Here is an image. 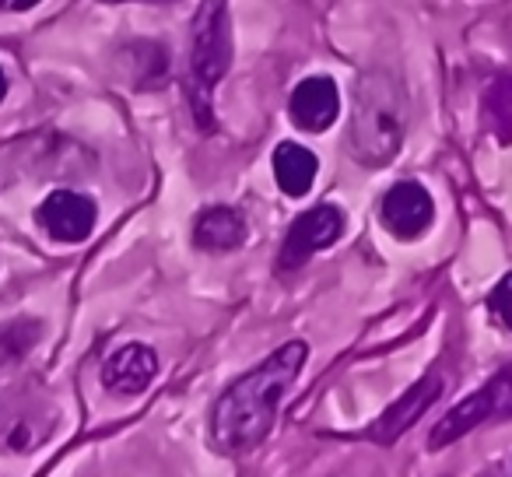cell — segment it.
I'll use <instances>...</instances> for the list:
<instances>
[{"label":"cell","mask_w":512,"mask_h":477,"mask_svg":"<svg viewBox=\"0 0 512 477\" xmlns=\"http://www.w3.org/2000/svg\"><path fill=\"white\" fill-rule=\"evenodd\" d=\"M306 365V344L288 341L278 348L264 365H256L253 372L228 386L225 397L214 404L211 414V435L218 449L225 453H246L256 442L271 432L274 418H278V404L295 383V376Z\"/></svg>","instance_id":"obj_1"},{"label":"cell","mask_w":512,"mask_h":477,"mask_svg":"<svg viewBox=\"0 0 512 477\" xmlns=\"http://www.w3.org/2000/svg\"><path fill=\"white\" fill-rule=\"evenodd\" d=\"M407 134V92L386 71H372L362 78L351 123V148L358 162L386 165L400 151Z\"/></svg>","instance_id":"obj_2"},{"label":"cell","mask_w":512,"mask_h":477,"mask_svg":"<svg viewBox=\"0 0 512 477\" xmlns=\"http://www.w3.org/2000/svg\"><path fill=\"white\" fill-rule=\"evenodd\" d=\"M232 67V22L225 0H204L193 22V88L211 95V88Z\"/></svg>","instance_id":"obj_3"},{"label":"cell","mask_w":512,"mask_h":477,"mask_svg":"<svg viewBox=\"0 0 512 477\" xmlns=\"http://www.w3.org/2000/svg\"><path fill=\"white\" fill-rule=\"evenodd\" d=\"M502 418H512V365L498 372L488 386L470 393L460 407H453V411L435 425L428 446L442 449V446H449V442L460 439V435H467L470 428L488 425V421H502Z\"/></svg>","instance_id":"obj_4"},{"label":"cell","mask_w":512,"mask_h":477,"mask_svg":"<svg viewBox=\"0 0 512 477\" xmlns=\"http://www.w3.org/2000/svg\"><path fill=\"white\" fill-rule=\"evenodd\" d=\"M341 228H344V218L337 207L323 204V207H313V211H302L299 218L292 221V228H288L285 246H281V253H278V267L281 271L302 267L313 253L334 246Z\"/></svg>","instance_id":"obj_5"},{"label":"cell","mask_w":512,"mask_h":477,"mask_svg":"<svg viewBox=\"0 0 512 477\" xmlns=\"http://www.w3.org/2000/svg\"><path fill=\"white\" fill-rule=\"evenodd\" d=\"M379 214H383V225L390 228L393 235L414 239V235H421L428 225H432L435 204H432V197H428L425 186L414 183V179H404V183H397L383 197Z\"/></svg>","instance_id":"obj_6"},{"label":"cell","mask_w":512,"mask_h":477,"mask_svg":"<svg viewBox=\"0 0 512 477\" xmlns=\"http://www.w3.org/2000/svg\"><path fill=\"white\" fill-rule=\"evenodd\" d=\"M39 225L60 243H81L95 228V204L81 193L57 190L39 207Z\"/></svg>","instance_id":"obj_7"},{"label":"cell","mask_w":512,"mask_h":477,"mask_svg":"<svg viewBox=\"0 0 512 477\" xmlns=\"http://www.w3.org/2000/svg\"><path fill=\"white\" fill-rule=\"evenodd\" d=\"M288 109H292V120L299 123L302 130L320 134V130H327L330 123L337 120V113H341V92H337L334 81L323 78V74L320 78H306L292 92Z\"/></svg>","instance_id":"obj_8"},{"label":"cell","mask_w":512,"mask_h":477,"mask_svg":"<svg viewBox=\"0 0 512 477\" xmlns=\"http://www.w3.org/2000/svg\"><path fill=\"white\" fill-rule=\"evenodd\" d=\"M158 372V358L148 344H127L116 355H109V362L102 365V383L113 393H141L151 386Z\"/></svg>","instance_id":"obj_9"},{"label":"cell","mask_w":512,"mask_h":477,"mask_svg":"<svg viewBox=\"0 0 512 477\" xmlns=\"http://www.w3.org/2000/svg\"><path fill=\"white\" fill-rule=\"evenodd\" d=\"M439 393H442V379H435V376L421 379L418 386H411V390H407L404 397H400L397 404H393L390 411L383 414V421L372 428V439L393 442L400 432H407V428H411L414 421H418L421 414H425L428 407L435 404V400H439Z\"/></svg>","instance_id":"obj_10"},{"label":"cell","mask_w":512,"mask_h":477,"mask_svg":"<svg viewBox=\"0 0 512 477\" xmlns=\"http://www.w3.org/2000/svg\"><path fill=\"white\" fill-rule=\"evenodd\" d=\"M242 239H246V218L235 207H207L193 225V243L200 250L225 253L242 246Z\"/></svg>","instance_id":"obj_11"},{"label":"cell","mask_w":512,"mask_h":477,"mask_svg":"<svg viewBox=\"0 0 512 477\" xmlns=\"http://www.w3.org/2000/svg\"><path fill=\"white\" fill-rule=\"evenodd\" d=\"M274 176H278V186L288 197H306L316 179V155L292 141L278 144V151H274Z\"/></svg>","instance_id":"obj_12"},{"label":"cell","mask_w":512,"mask_h":477,"mask_svg":"<svg viewBox=\"0 0 512 477\" xmlns=\"http://www.w3.org/2000/svg\"><path fill=\"white\" fill-rule=\"evenodd\" d=\"M484 116H488L498 141L509 144L512 141V78H502L491 85L488 99H484Z\"/></svg>","instance_id":"obj_13"},{"label":"cell","mask_w":512,"mask_h":477,"mask_svg":"<svg viewBox=\"0 0 512 477\" xmlns=\"http://www.w3.org/2000/svg\"><path fill=\"white\" fill-rule=\"evenodd\" d=\"M488 313L502 323L505 330H512V274H505L488 295Z\"/></svg>","instance_id":"obj_14"},{"label":"cell","mask_w":512,"mask_h":477,"mask_svg":"<svg viewBox=\"0 0 512 477\" xmlns=\"http://www.w3.org/2000/svg\"><path fill=\"white\" fill-rule=\"evenodd\" d=\"M39 0H0V8L4 11H29V8H36Z\"/></svg>","instance_id":"obj_15"},{"label":"cell","mask_w":512,"mask_h":477,"mask_svg":"<svg viewBox=\"0 0 512 477\" xmlns=\"http://www.w3.org/2000/svg\"><path fill=\"white\" fill-rule=\"evenodd\" d=\"M4 95H8V78H4V71H0V102H4Z\"/></svg>","instance_id":"obj_16"},{"label":"cell","mask_w":512,"mask_h":477,"mask_svg":"<svg viewBox=\"0 0 512 477\" xmlns=\"http://www.w3.org/2000/svg\"><path fill=\"white\" fill-rule=\"evenodd\" d=\"M109 4H120V0H109Z\"/></svg>","instance_id":"obj_17"}]
</instances>
